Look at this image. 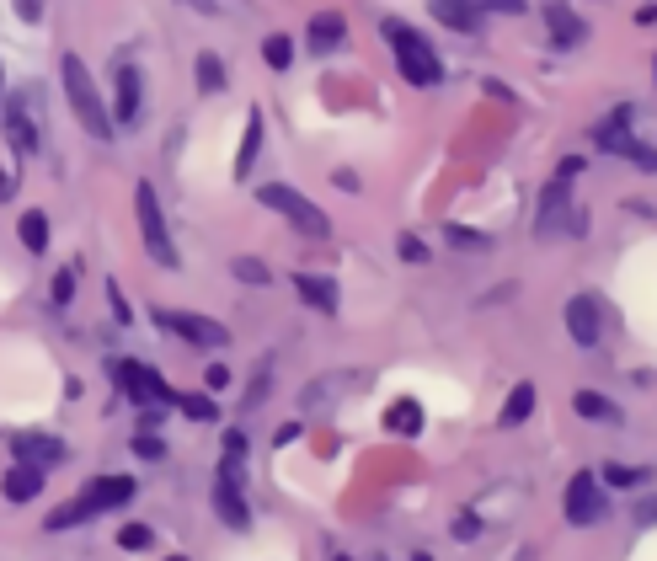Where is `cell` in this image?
<instances>
[{"mask_svg": "<svg viewBox=\"0 0 657 561\" xmlns=\"http://www.w3.org/2000/svg\"><path fill=\"white\" fill-rule=\"evenodd\" d=\"M17 236H22V246H27L33 257H43V252H49V214H43V209H27L22 220H17Z\"/></svg>", "mask_w": 657, "mask_h": 561, "instance_id": "obj_23", "label": "cell"}, {"mask_svg": "<svg viewBox=\"0 0 657 561\" xmlns=\"http://www.w3.org/2000/svg\"><path fill=\"white\" fill-rule=\"evenodd\" d=\"M294 439H300V423H284V428L273 433V444H278V449H284V444H294Z\"/></svg>", "mask_w": 657, "mask_h": 561, "instance_id": "obj_47", "label": "cell"}, {"mask_svg": "<svg viewBox=\"0 0 657 561\" xmlns=\"http://www.w3.org/2000/svg\"><path fill=\"white\" fill-rule=\"evenodd\" d=\"M38 492H43V471H33V465H11L6 481H0V497H6V503H33Z\"/></svg>", "mask_w": 657, "mask_h": 561, "instance_id": "obj_19", "label": "cell"}, {"mask_svg": "<svg viewBox=\"0 0 657 561\" xmlns=\"http://www.w3.org/2000/svg\"><path fill=\"white\" fill-rule=\"evenodd\" d=\"M113 380L123 385V396L134 401V407H177V391L166 385V374L161 369H150V364H139V358H113Z\"/></svg>", "mask_w": 657, "mask_h": 561, "instance_id": "obj_6", "label": "cell"}, {"mask_svg": "<svg viewBox=\"0 0 657 561\" xmlns=\"http://www.w3.org/2000/svg\"><path fill=\"white\" fill-rule=\"evenodd\" d=\"M561 508H567V524H577V529L604 524V519H609L604 481H599V476H588V471H577V476L567 481V497H561Z\"/></svg>", "mask_w": 657, "mask_h": 561, "instance_id": "obj_8", "label": "cell"}, {"mask_svg": "<svg viewBox=\"0 0 657 561\" xmlns=\"http://www.w3.org/2000/svg\"><path fill=\"white\" fill-rule=\"evenodd\" d=\"M572 182L567 177H551L545 182V193H540V204H535V241H551V236H567V225H572Z\"/></svg>", "mask_w": 657, "mask_h": 561, "instance_id": "obj_9", "label": "cell"}, {"mask_svg": "<svg viewBox=\"0 0 657 561\" xmlns=\"http://www.w3.org/2000/svg\"><path fill=\"white\" fill-rule=\"evenodd\" d=\"M118 545H123V551H150V545H155V529H150V524H123V529H118Z\"/></svg>", "mask_w": 657, "mask_h": 561, "instance_id": "obj_33", "label": "cell"}, {"mask_svg": "<svg viewBox=\"0 0 657 561\" xmlns=\"http://www.w3.org/2000/svg\"><path fill=\"white\" fill-rule=\"evenodd\" d=\"M203 385H209V391H225V385H230V369H225V364H209V369H203Z\"/></svg>", "mask_w": 657, "mask_h": 561, "instance_id": "obj_40", "label": "cell"}, {"mask_svg": "<svg viewBox=\"0 0 657 561\" xmlns=\"http://www.w3.org/2000/svg\"><path fill=\"white\" fill-rule=\"evenodd\" d=\"M567 332H572L577 348H599V337H604L599 300H588V294H572V300H567Z\"/></svg>", "mask_w": 657, "mask_h": 561, "instance_id": "obj_11", "label": "cell"}, {"mask_svg": "<svg viewBox=\"0 0 657 561\" xmlns=\"http://www.w3.org/2000/svg\"><path fill=\"white\" fill-rule=\"evenodd\" d=\"M17 17H22V22H43V6H38V0H22Z\"/></svg>", "mask_w": 657, "mask_h": 561, "instance_id": "obj_46", "label": "cell"}, {"mask_svg": "<svg viewBox=\"0 0 657 561\" xmlns=\"http://www.w3.org/2000/svg\"><path fill=\"white\" fill-rule=\"evenodd\" d=\"M572 412L588 417V423H625V412L604 391H572Z\"/></svg>", "mask_w": 657, "mask_h": 561, "instance_id": "obj_20", "label": "cell"}, {"mask_svg": "<svg viewBox=\"0 0 657 561\" xmlns=\"http://www.w3.org/2000/svg\"><path fill=\"white\" fill-rule=\"evenodd\" d=\"M636 22H641V27H652V22H657V6H641V11H636Z\"/></svg>", "mask_w": 657, "mask_h": 561, "instance_id": "obj_49", "label": "cell"}, {"mask_svg": "<svg viewBox=\"0 0 657 561\" xmlns=\"http://www.w3.org/2000/svg\"><path fill=\"white\" fill-rule=\"evenodd\" d=\"M540 22L551 27V43H556L561 54H567V49H583V43H588V22L577 17L572 6H540Z\"/></svg>", "mask_w": 657, "mask_h": 561, "instance_id": "obj_13", "label": "cell"}, {"mask_svg": "<svg viewBox=\"0 0 657 561\" xmlns=\"http://www.w3.org/2000/svg\"><path fill=\"white\" fill-rule=\"evenodd\" d=\"M385 428H390V433H401V439H417V433H422V407H417L412 396H401L396 407L385 412Z\"/></svg>", "mask_w": 657, "mask_h": 561, "instance_id": "obj_24", "label": "cell"}, {"mask_svg": "<svg viewBox=\"0 0 657 561\" xmlns=\"http://www.w3.org/2000/svg\"><path fill=\"white\" fill-rule=\"evenodd\" d=\"M0 97H6V86H0ZM0 107H6V102H0Z\"/></svg>", "mask_w": 657, "mask_h": 561, "instance_id": "obj_51", "label": "cell"}, {"mask_svg": "<svg viewBox=\"0 0 657 561\" xmlns=\"http://www.w3.org/2000/svg\"><path fill=\"white\" fill-rule=\"evenodd\" d=\"M599 481H609V487H641V481H652V471H647V465H620V460H609L604 471H599Z\"/></svg>", "mask_w": 657, "mask_h": 561, "instance_id": "obj_30", "label": "cell"}, {"mask_svg": "<svg viewBox=\"0 0 657 561\" xmlns=\"http://www.w3.org/2000/svg\"><path fill=\"white\" fill-rule=\"evenodd\" d=\"M262 59H268V70H289L294 65V38L289 33H268L262 38Z\"/></svg>", "mask_w": 657, "mask_h": 561, "instance_id": "obj_29", "label": "cell"}, {"mask_svg": "<svg viewBox=\"0 0 657 561\" xmlns=\"http://www.w3.org/2000/svg\"><path fill=\"white\" fill-rule=\"evenodd\" d=\"M396 257H401V262H417V268H422V262H428V241H417L412 230H406V236L396 241Z\"/></svg>", "mask_w": 657, "mask_h": 561, "instance_id": "obj_37", "label": "cell"}, {"mask_svg": "<svg viewBox=\"0 0 657 561\" xmlns=\"http://www.w3.org/2000/svg\"><path fill=\"white\" fill-rule=\"evenodd\" d=\"M257 204L273 209V214H284V220L300 230V236H310V241H326V236H332V220H326V214L310 204L300 187H289V182H262V187H257Z\"/></svg>", "mask_w": 657, "mask_h": 561, "instance_id": "obj_4", "label": "cell"}, {"mask_svg": "<svg viewBox=\"0 0 657 561\" xmlns=\"http://www.w3.org/2000/svg\"><path fill=\"white\" fill-rule=\"evenodd\" d=\"M214 513H219V524H230V529L252 524V503H246V492L236 487V481H219V476H214Z\"/></svg>", "mask_w": 657, "mask_h": 561, "instance_id": "obj_16", "label": "cell"}, {"mask_svg": "<svg viewBox=\"0 0 657 561\" xmlns=\"http://www.w3.org/2000/svg\"><path fill=\"white\" fill-rule=\"evenodd\" d=\"M166 561H187V556H166Z\"/></svg>", "mask_w": 657, "mask_h": 561, "instance_id": "obj_50", "label": "cell"}, {"mask_svg": "<svg viewBox=\"0 0 657 561\" xmlns=\"http://www.w3.org/2000/svg\"><path fill=\"white\" fill-rule=\"evenodd\" d=\"M481 535V519H476V513H460V519H455V540H476Z\"/></svg>", "mask_w": 657, "mask_h": 561, "instance_id": "obj_39", "label": "cell"}, {"mask_svg": "<svg viewBox=\"0 0 657 561\" xmlns=\"http://www.w3.org/2000/svg\"><path fill=\"white\" fill-rule=\"evenodd\" d=\"M107 305H113V321H118V326H129V321H134V310H129V300H123V289H118V284H107Z\"/></svg>", "mask_w": 657, "mask_h": 561, "instance_id": "obj_38", "label": "cell"}, {"mask_svg": "<svg viewBox=\"0 0 657 561\" xmlns=\"http://www.w3.org/2000/svg\"><path fill=\"white\" fill-rule=\"evenodd\" d=\"M332 182L342 187V193H358V187H364V182H358V171H348V166H342V171H337V177H332Z\"/></svg>", "mask_w": 657, "mask_h": 561, "instance_id": "obj_44", "label": "cell"}, {"mask_svg": "<svg viewBox=\"0 0 657 561\" xmlns=\"http://www.w3.org/2000/svg\"><path fill=\"white\" fill-rule=\"evenodd\" d=\"M657 519V497H641L636 503V524H652Z\"/></svg>", "mask_w": 657, "mask_h": 561, "instance_id": "obj_45", "label": "cell"}, {"mask_svg": "<svg viewBox=\"0 0 657 561\" xmlns=\"http://www.w3.org/2000/svg\"><path fill=\"white\" fill-rule=\"evenodd\" d=\"M444 241L460 246V252H487V246H492L487 230H471V225H444Z\"/></svg>", "mask_w": 657, "mask_h": 561, "instance_id": "obj_31", "label": "cell"}, {"mask_svg": "<svg viewBox=\"0 0 657 561\" xmlns=\"http://www.w3.org/2000/svg\"><path fill=\"white\" fill-rule=\"evenodd\" d=\"M230 273H236L241 278V284H268V262H257V257H236V262H230Z\"/></svg>", "mask_w": 657, "mask_h": 561, "instance_id": "obj_34", "label": "cell"}, {"mask_svg": "<svg viewBox=\"0 0 657 561\" xmlns=\"http://www.w3.org/2000/svg\"><path fill=\"white\" fill-rule=\"evenodd\" d=\"M134 455L139 460H161L166 455V439H161V433H150V428H139L134 433Z\"/></svg>", "mask_w": 657, "mask_h": 561, "instance_id": "obj_35", "label": "cell"}, {"mask_svg": "<svg viewBox=\"0 0 657 561\" xmlns=\"http://www.w3.org/2000/svg\"><path fill=\"white\" fill-rule=\"evenodd\" d=\"M604 150H609V155H625V161L641 166V171H657V150H652V145H641V139H631V134L615 139V145H604Z\"/></svg>", "mask_w": 657, "mask_h": 561, "instance_id": "obj_28", "label": "cell"}, {"mask_svg": "<svg viewBox=\"0 0 657 561\" xmlns=\"http://www.w3.org/2000/svg\"><path fill=\"white\" fill-rule=\"evenodd\" d=\"M134 497V476H91L81 492L70 497V503H59L49 519H43V529H75V524H86V519H97V513H113L123 508Z\"/></svg>", "mask_w": 657, "mask_h": 561, "instance_id": "obj_1", "label": "cell"}, {"mask_svg": "<svg viewBox=\"0 0 657 561\" xmlns=\"http://www.w3.org/2000/svg\"><path fill=\"white\" fill-rule=\"evenodd\" d=\"M134 214H139V236H145V252L155 257V268L177 273L182 257H177V246H171V230H166L161 198H155V182H134Z\"/></svg>", "mask_w": 657, "mask_h": 561, "instance_id": "obj_5", "label": "cell"}, {"mask_svg": "<svg viewBox=\"0 0 657 561\" xmlns=\"http://www.w3.org/2000/svg\"><path fill=\"white\" fill-rule=\"evenodd\" d=\"M342 38H348V22H342V11H316L305 27V43H310V54H337L342 49Z\"/></svg>", "mask_w": 657, "mask_h": 561, "instance_id": "obj_15", "label": "cell"}, {"mask_svg": "<svg viewBox=\"0 0 657 561\" xmlns=\"http://www.w3.org/2000/svg\"><path fill=\"white\" fill-rule=\"evenodd\" d=\"M177 412H182V417H193V423H214V417H219L214 396H198V391H193V396H182V391H177Z\"/></svg>", "mask_w": 657, "mask_h": 561, "instance_id": "obj_32", "label": "cell"}, {"mask_svg": "<svg viewBox=\"0 0 657 561\" xmlns=\"http://www.w3.org/2000/svg\"><path fill=\"white\" fill-rule=\"evenodd\" d=\"M337 561H348V556H337Z\"/></svg>", "mask_w": 657, "mask_h": 561, "instance_id": "obj_52", "label": "cell"}, {"mask_svg": "<svg viewBox=\"0 0 657 561\" xmlns=\"http://www.w3.org/2000/svg\"><path fill=\"white\" fill-rule=\"evenodd\" d=\"M257 150H262V113L252 107V113H246V139H241V155H236V177H252Z\"/></svg>", "mask_w": 657, "mask_h": 561, "instance_id": "obj_25", "label": "cell"}, {"mask_svg": "<svg viewBox=\"0 0 657 561\" xmlns=\"http://www.w3.org/2000/svg\"><path fill=\"white\" fill-rule=\"evenodd\" d=\"M268 385H273V353H262V364L252 374V385H246V396H241V412H257L262 401H268Z\"/></svg>", "mask_w": 657, "mask_h": 561, "instance_id": "obj_27", "label": "cell"}, {"mask_svg": "<svg viewBox=\"0 0 657 561\" xmlns=\"http://www.w3.org/2000/svg\"><path fill=\"white\" fill-rule=\"evenodd\" d=\"M289 284H294V294H300V300H305L310 310H326V316H332V310L342 305V294H337V284H332V278H316V273H294Z\"/></svg>", "mask_w": 657, "mask_h": 561, "instance_id": "obj_18", "label": "cell"}, {"mask_svg": "<svg viewBox=\"0 0 657 561\" xmlns=\"http://www.w3.org/2000/svg\"><path fill=\"white\" fill-rule=\"evenodd\" d=\"M11 455H17V465L49 471V465H59L70 455V449H65V439H54V433H17V439H11Z\"/></svg>", "mask_w": 657, "mask_h": 561, "instance_id": "obj_10", "label": "cell"}, {"mask_svg": "<svg viewBox=\"0 0 657 561\" xmlns=\"http://www.w3.org/2000/svg\"><path fill=\"white\" fill-rule=\"evenodd\" d=\"M535 401H540V391H535V385H529V380H519V385H513V391H508L503 412H497V423H503V428H519L524 417L535 412Z\"/></svg>", "mask_w": 657, "mask_h": 561, "instance_id": "obj_22", "label": "cell"}, {"mask_svg": "<svg viewBox=\"0 0 657 561\" xmlns=\"http://www.w3.org/2000/svg\"><path fill=\"white\" fill-rule=\"evenodd\" d=\"M225 455H241V460H246V433H241V428L225 433Z\"/></svg>", "mask_w": 657, "mask_h": 561, "instance_id": "obj_43", "label": "cell"}, {"mask_svg": "<svg viewBox=\"0 0 657 561\" xmlns=\"http://www.w3.org/2000/svg\"><path fill=\"white\" fill-rule=\"evenodd\" d=\"M139 107H145V75H139L134 65H118L113 70V118L134 123Z\"/></svg>", "mask_w": 657, "mask_h": 561, "instance_id": "obj_12", "label": "cell"}, {"mask_svg": "<svg viewBox=\"0 0 657 561\" xmlns=\"http://www.w3.org/2000/svg\"><path fill=\"white\" fill-rule=\"evenodd\" d=\"M583 166H588L583 155H567V161L556 166V177H567V182H572V177H583Z\"/></svg>", "mask_w": 657, "mask_h": 561, "instance_id": "obj_42", "label": "cell"}, {"mask_svg": "<svg viewBox=\"0 0 657 561\" xmlns=\"http://www.w3.org/2000/svg\"><path fill=\"white\" fill-rule=\"evenodd\" d=\"M193 81H198V97H219V91H225V59H219L214 49H198Z\"/></svg>", "mask_w": 657, "mask_h": 561, "instance_id": "obj_21", "label": "cell"}, {"mask_svg": "<svg viewBox=\"0 0 657 561\" xmlns=\"http://www.w3.org/2000/svg\"><path fill=\"white\" fill-rule=\"evenodd\" d=\"M380 33H385V43H390V49H396V70H401V75H406V81H412L417 91H433L438 81H444V59L433 54V43L422 38L417 27H406V22H396V17H390V22L380 27Z\"/></svg>", "mask_w": 657, "mask_h": 561, "instance_id": "obj_3", "label": "cell"}, {"mask_svg": "<svg viewBox=\"0 0 657 561\" xmlns=\"http://www.w3.org/2000/svg\"><path fill=\"white\" fill-rule=\"evenodd\" d=\"M0 113H6V139L11 145H17V155H38V123H33V113H27V97H11L6 107H0Z\"/></svg>", "mask_w": 657, "mask_h": 561, "instance_id": "obj_14", "label": "cell"}, {"mask_svg": "<svg viewBox=\"0 0 657 561\" xmlns=\"http://www.w3.org/2000/svg\"><path fill=\"white\" fill-rule=\"evenodd\" d=\"M11 193H17V177H11V171H6V166H0V204H6V198H11Z\"/></svg>", "mask_w": 657, "mask_h": 561, "instance_id": "obj_48", "label": "cell"}, {"mask_svg": "<svg viewBox=\"0 0 657 561\" xmlns=\"http://www.w3.org/2000/svg\"><path fill=\"white\" fill-rule=\"evenodd\" d=\"M433 17L444 27H455V33H481V27H487V6H471V0H438Z\"/></svg>", "mask_w": 657, "mask_h": 561, "instance_id": "obj_17", "label": "cell"}, {"mask_svg": "<svg viewBox=\"0 0 657 561\" xmlns=\"http://www.w3.org/2000/svg\"><path fill=\"white\" fill-rule=\"evenodd\" d=\"M155 326H166V332H177L182 342H193V348H230V332L219 326L214 316H198V310H171V305H155Z\"/></svg>", "mask_w": 657, "mask_h": 561, "instance_id": "obj_7", "label": "cell"}, {"mask_svg": "<svg viewBox=\"0 0 657 561\" xmlns=\"http://www.w3.org/2000/svg\"><path fill=\"white\" fill-rule=\"evenodd\" d=\"M481 91H487V97H497V102H513V86L497 81V75H487V81H481Z\"/></svg>", "mask_w": 657, "mask_h": 561, "instance_id": "obj_41", "label": "cell"}, {"mask_svg": "<svg viewBox=\"0 0 657 561\" xmlns=\"http://www.w3.org/2000/svg\"><path fill=\"white\" fill-rule=\"evenodd\" d=\"M49 300H54L59 310H65V305L75 300V268H59V273H54V289H49Z\"/></svg>", "mask_w": 657, "mask_h": 561, "instance_id": "obj_36", "label": "cell"}, {"mask_svg": "<svg viewBox=\"0 0 657 561\" xmlns=\"http://www.w3.org/2000/svg\"><path fill=\"white\" fill-rule=\"evenodd\" d=\"M59 81H65V97H70V113L81 118V129L91 139H113V113H107V102H102V91L97 81H91V70H86V59L81 54H65L59 59Z\"/></svg>", "mask_w": 657, "mask_h": 561, "instance_id": "obj_2", "label": "cell"}, {"mask_svg": "<svg viewBox=\"0 0 657 561\" xmlns=\"http://www.w3.org/2000/svg\"><path fill=\"white\" fill-rule=\"evenodd\" d=\"M631 118H636V107L625 102V107H615V113H609L604 123H593V139H599V150H604V145H615V139H625V134H631Z\"/></svg>", "mask_w": 657, "mask_h": 561, "instance_id": "obj_26", "label": "cell"}]
</instances>
